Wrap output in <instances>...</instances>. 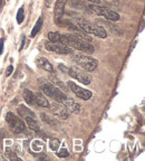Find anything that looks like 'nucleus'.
<instances>
[{"label": "nucleus", "mask_w": 145, "mask_h": 161, "mask_svg": "<svg viewBox=\"0 0 145 161\" xmlns=\"http://www.w3.org/2000/svg\"><path fill=\"white\" fill-rule=\"evenodd\" d=\"M74 23L78 26V28L81 32H86V34L95 35L99 38H106L107 37V32L103 27L95 25V23H90L88 20H85L83 18H76V19H74Z\"/></svg>", "instance_id": "nucleus-1"}, {"label": "nucleus", "mask_w": 145, "mask_h": 161, "mask_svg": "<svg viewBox=\"0 0 145 161\" xmlns=\"http://www.w3.org/2000/svg\"><path fill=\"white\" fill-rule=\"evenodd\" d=\"M39 83H40L41 86V91L45 95H47L48 97H52L57 102L63 103L65 100L67 99V95L65 92H63L60 88H58L57 86H55L54 84L49 82V81H46L44 78H39L38 79Z\"/></svg>", "instance_id": "nucleus-2"}, {"label": "nucleus", "mask_w": 145, "mask_h": 161, "mask_svg": "<svg viewBox=\"0 0 145 161\" xmlns=\"http://www.w3.org/2000/svg\"><path fill=\"white\" fill-rule=\"evenodd\" d=\"M87 11L90 14H95L97 16H102V17L106 18L108 20L112 21H118L121 19V16L114 10L106 8V7H102L101 5H95V3H90L86 7Z\"/></svg>", "instance_id": "nucleus-3"}, {"label": "nucleus", "mask_w": 145, "mask_h": 161, "mask_svg": "<svg viewBox=\"0 0 145 161\" xmlns=\"http://www.w3.org/2000/svg\"><path fill=\"white\" fill-rule=\"evenodd\" d=\"M72 59L76 65L84 68L86 72H93L98 66L97 59L90 57V56L81 55V54H72Z\"/></svg>", "instance_id": "nucleus-4"}, {"label": "nucleus", "mask_w": 145, "mask_h": 161, "mask_svg": "<svg viewBox=\"0 0 145 161\" xmlns=\"http://www.w3.org/2000/svg\"><path fill=\"white\" fill-rule=\"evenodd\" d=\"M45 48L49 52H54V53L60 54V55H72V54H74V50L70 47L60 44V43H52L49 40L45 43Z\"/></svg>", "instance_id": "nucleus-5"}, {"label": "nucleus", "mask_w": 145, "mask_h": 161, "mask_svg": "<svg viewBox=\"0 0 145 161\" xmlns=\"http://www.w3.org/2000/svg\"><path fill=\"white\" fill-rule=\"evenodd\" d=\"M6 121L16 133H21L26 129V125H25L23 121L20 120L18 117H16L11 112H8L6 114Z\"/></svg>", "instance_id": "nucleus-6"}, {"label": "nucleus", "mask_w": 145, "mask_h": 161, "mask_svg": "<svg viewBox=\"0 0 145 161\" xmlns=\"http://www.w3.org/2000/svg\"><path fill=\"white\" fill-rule=\"evenodd\" d=\"M68 75L70 77H72L74 79H77L78 82L83 83L85 85L90 84V81H92V77H90L89 74L85 73V72H81V70H77L75 67H68Z\"/></svg>", "instance_id": "nucleus-7"}, {"label": "nucleus", "mask_w": 145, "mask_h": 161, "mask_svg": "<svg viewBox=\"0 0 145 161\" xmlns=\"http://www.w3.org/2000/svg\"><path fill=\"white\" fill-rule=\"evenodd\" d=\"M49 108L52 110V113L54 115L60 119V120H67L69 117V111L66 108V106L60 102H56L49 104Z\"/></svg>", "instance_id": "nucleus-8"}, {"label": "nucleus", "mask_w": 145, "mask_h": 161, "mask_svg": "<svg viewBox=\"0 0 145 161\" xmlns=\"http://www.w3.org/2000/svg\"><path fill=\"white\" fill-rule=\"evenodd\" d=\"M68 86H69L70 91L75 94V95H77V97H79L81 100L88 101V100L92 99V96H93L92 92L88 91V90H84V88H81V86H78L77 84H75L74 82H68Z\"/></svg>", "instance_id": "nucleus-9"}, {"label": "nucleus", "mask_w": 145, "mask_h": 161, "mask_svg": "<svg viewBox=\"0 0 145 161\" xmlns=\"http://www.w3.org/2000/svg\"><path fill=\"white\" fill-rule=\"evenodd\" d=\"M63 104L66 106V108L68 111L74 113V114H78L79 112H81V105L75 100H72V99L67 97L66 100L63 102Z\"/></svg>", "instance_id": "nucleus-10"}, {"label": "nucleus", "mask_w": 145, "mask_h": 161, "mask_svg": "<svg viewBox=\"0 0 145 161\" xmlns=\"http://www.w3.org/2000/svg\"><path fill=\"white\" fill-rule=\"evenodd\" d=\"M36 63H37L38 67H40L41 70H45L46 72H49V73H54L52 65L50 64V61L47 58H45V57H38Z\"/></svg>", "instance_id": "nucleus-11"}, {"label": "nucleus", "mask_w": 145, "mask_h": 161, "mask_svg": "<svg viewBox=\"0 0 145 161\" xmlns=\"http://www.w3.org/2000/svg\"><path fill=\"white\" fill-rule=\"evenodd\" d=\"M35 104L39 108H49V102L40 93H35Z\"/></svg>", "instance_id": "nucleus-12"}, {"label": "nucleus", "mask_w": 145, "mask_h": 161, "mask_svg": "<svg viewBox=\"0 0 145 161\" xmlns=\"http://www.w3.org/2000/svg\"><path fill=\"white\" fill-rule=\"evenodd\" d=\"M65 0H57L55 5V17H63L65 12Z\"/></svg>", "instance_id": "nucleus-13"}, {"label": "nucleus", "mask_w": 145, "mask_h": 161, "mask_svg": "<svg viewBox=\"0 0 145 161\" xmlns=\"http://www.w3.org/2000/svg\"><path fill=\"white\" fill-rule=\"evenodd\" d=\"M25 120H26V123L28 124V126L30 129L32 130L34 132L38 133V132L40 131V126L38 125L37 121L35 120V117H25Z\"/></svg>", "instance_id": "nucleus-14"}, {"label": "nucleus", "mask_w": 145, "mask_h": 161, "mask_svg": "<svg viewBox=\"0 0 145 161\" xmlns=\"http://www.w3.org/2000/svg\"><path fill=\"white\" fill-rule=\"evenodd\" d=\"M40 119L44 121V122H46L48 125L52 126V128H57L58 126V122L54 119V117H49V115L47 114V113H44V112H41L40 113Z\"/></svg>", "instance_id": "nucleus-15"}, {"label": "nucleus", "mask_w": 145, "mask_h": 161, "mask_svg": "<svg viewBox=\"0 0 145 161\" xmlns=\"http://www.w3.org/2000/svg\"><path fill=\"white\" fill-rule=\"evenodd\" d=\"M23 99L28 103L29 105H34L35 104V93H32L29 90H23Z\"/></svg>", "instance_id": "nucleus-16"}, {"label": "nucleus", "mask_w": 145, "mask_h": 161, "mask_svg": "<svg viewBox=\"0 0 145 161\" xmlns=\"http://www.w3.org/2000/svg\"><path fill=\"white\" fill-rule=\"evenodd\" d=\"M41 26H43V17H39L38 18L37 23H35V26H34V28H32L31 34H30V37H31V38H34L38 32H39V30L41 29Z\"/></svg>", "instance_id": "nucleus-17"}, {"label": "nucleus", "mask_w": 145, "mask_h": 161, "mask_svg": "<svg viewBox=\"0 0 145 161\" xmlns=\"http://www.w3.org/2000/svg\"><path fill=\"white\" fill-rule=\"evenodd\" d=\"M18 112H19V114L23 115V117H35V114L32 113V111H30L28 108H26V106H23V105H20L18 108Z\"/></svg>", "instance_id": "nucleus-18"}, {"label": "nucleus", "mask_w": 145, "mask_h": 161, "mask_svg": "<svg viewBox=\"0 0 145 161\" xmlns=\"http://www.w3.org/2000/svg\"><path fill=\"white\" fill-rule=\"evenodd\" d=\"M5 155H6V157H8V159H10V160H14V159H16V160H20V158H18L16 152H14L12 149H10V148H6Z\"/></svg>", "instance_id": "nucleus-19"}, {"label": "nucleus", "mask_w": 145, "mask_h": 161, "mask_svg": "<svg viewBox=\"0 0 145 161\" xmlns=\"http://www.w3.org/2000/svg\"><path fill=\"white\" fill-rule=\"evenodd\" d=\"M59 144H60V141L58 139H50L49 140V148L52 151H57L58 148H59Z\"/></svg>", "instance_id": "nucleus-20"}, {"label": "nucleus", "mask_w": 145, "mask_h": 161, "mask_svg": "<svg viewBox=\"0 0 145 161\" xmlns=\"http://www.w3.org/2000/svg\"><path fill=\"white\" fill-rule=\"evenodd\" d=\"M49 82L52 83V84L55 85V86H57V87L59 86L60 90H65V91H66V86H65V84L63 82H60L58 78H56V77H52V78L49 79Z\"/></svg>", "instance_id": "nucleus-21"}, {"label": "nucleus", "mask_w": 145, "mask_h": 161, "mask_svg": "<svg viewBox=\"0 0 145 161\" xmlns=\"http://www.w3.org/2000/svg\"><path fill=\"white\" fill-rule=\"evenodd\" d=\"M17 23L20 25V23H23V19H25V12H23V7H20L19 8V10H18L17 12Z\"/></svg>", "instance_id": "nucleus-22"}, {"label": "nucleus", "mask_w": 145, "mask_h": 161, "mask_svg": "<svg viewBox=\"0 0 145 161\" xmlns=\"http://www.w3.org/2000/svg\"><path fill=\"white\" fill-rule=\"evenodd\" d=\"M31 148L34 151H36V152L41 151V150H43V143L39 142V141H35V142H32L31 143Z\"/></svg>", "instance_id": "nucleus-23"}, {"label": "nucleus", "mask_w": 145, "mask_h": 161, "mask_svg": "<svg viewBox=\"0 0 145 161\" xmlns=\"http://www.w3.org/2000/svg\"><path fill=\"white\" fill-rule=\"evenodd\" d=\"M56 155L59 157V158H67V157L69 155V151H68L66 148H64V149L59 150L58 152H56Z\"/></svg>", "instance_id": "nucleus-24"}, {"label": "nucleus", "mask_w": 145, "mask_h": 161, "mask_svg": "<svg viewBox=\"0 0 145 161\" xmlns=\"http://www.w3.org/2000/svg\"><path fill=\"white\" fill-rule=\"evenodd\" d=\"M58 67H59V70H60L63 73H65V74L68 73V67H67V66H65L64 64H59V65H58Z\"/></svg>", "instance_id": "nucleus-25"}, {"label": "nucleus", "mask_w": 145, "mask_h": 161, "mask_svg": "<svg viewBox=\"0 0 145 161\" xmlns=\"http://www.w3.org/2000/svg\"><path fill=\"white\" fill-rule=\"evenodd\" d=\"M12 70H14V66L12 65H10V66H8V68H7V73H6V76H10L12 73Z\"/></svg>", "instance_id": "nucleus-26"}, {"label": "nucleus", "mask_w": 145, "mask_h": 161, "mask_svg": "<svg viewBox=\"0 0 145 161\" xmlns=\"http://www.w3.org/2000/svg\"><path fill=\"white\" fill-rule=\"evenodd\" d=\"M3 43H5V39L1 38L0 39V56H1V54L3 52Z\"/></svg>", "instance_id": "nucleus-27"}, {"label": "nucleus", "mask_w": 145, "mask_h": 161, "mask_svg": "<svg viewBox=\"0 0 145 161\" xmlns=\"http://www.w3.org/2000/svg\"><path fill=\"white\" fill-rule=\"evenodd\" d=\"M25 40H26V36L23 35V39H21V45H20V47H19V50H23V45H25Z\"/></svg>", "instance_id": "nucleus-28"}, {"label": "nucleus", "mask_w": 145, "mask_h": 161, "mask_svg": "<svg viewBox=\"0 0 145 161\" xmlns=\"http://www.w3.org/2000/svg\"><path fill=\"white\" fill-rule=\"evenodd\" d=\"M87 1H89L90 3H95V5H99L101 3V0H87Z\"/></svg>", "instance_id": "nucleus-29"}, {"label": "nucleus", "mask_w": 145, "mask_h": 161, "mask_svg": "<svg viewBox=\"0 0 145 161\" xmlns=\"http://www.w3.org/2000/svg\"><path fill=\"white\" fill-rule=\"evenodd\" d=\"M52 2V0H45V5H46V7H50Z\"/></svg>", "instance_id": "nucleus-30"}, {"label": "nucleus", "mask_w": 145, "mask_h": 161, "mask_svg": "<svg viewBox=\"0 0 145 161\" xmlns=\"http://www.w3.org/2000/svg\"><path fill=\"white\" fill-rule=\"evenodd\" d=\"M3 2H5V0H0V10L2 9V7H3Z\"/></svg>", "instance_id": "nucleus-31"}, {"label": "nucleus", "mask_w": 145, "mask_h": 161, "mask_svg": "<svg viewBox=\"0 0 145 161\" xmlns=\"http://www.w3.org/2000/svg\"><path fill=\"white\" fill-rule=\"evenodd\" d=\"M0 160H1V161L5 160V157H2V155H1V153H0Z\"/></svg>", "instance_id": "nucleus-32"}]
</instances>
